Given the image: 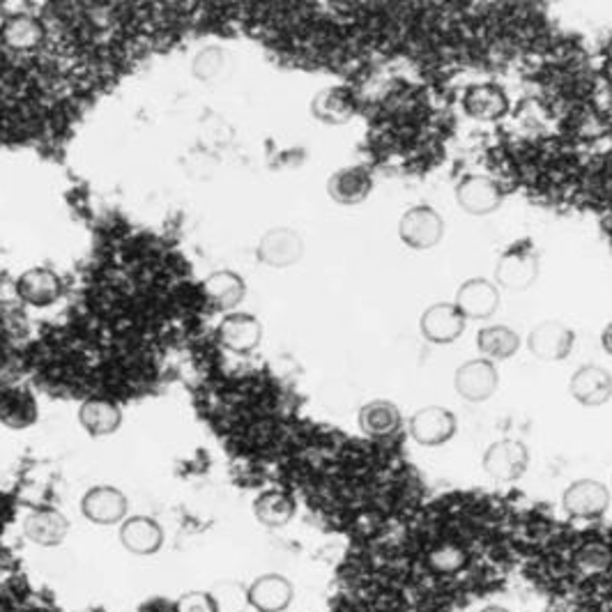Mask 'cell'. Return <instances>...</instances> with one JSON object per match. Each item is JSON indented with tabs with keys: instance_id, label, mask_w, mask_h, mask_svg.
Returning <instances> with one entry per match:
<instances>
[{
	"instance_id": "13",
	"label": "cell",
	"mask_w": 612,
	"mask_h": 612,
	"mask_svg": "<svg viewBox=\"0 0 612 612\" xmlns=\"http://www.w3.org/2000/svg\"><path fill=\"white\" fill-rule=\"evenodd\" d=\"M465 319L463 313L457 309V304L449 302H436L430 304L420 319V332L424 341L433 346H449L461 339L465 332Z\"/></svg>"
},
{
	"instance_id": "20",
	"label": "cell",
	"mask_w": 612,
	"mask_h": 612,
	"mask_svg": "<svg viewBox=\"0 0 612 612\" xmlns=\"http://www.w3.org/2000/svg\"><path fill=\"white\" fill-rule=\"evenodd\" d=\"M203 292L216 311H238L247 298V282L235 270H214L203 279Z\"/></svg>"
},
{
	"instance_id": "19",
	"label": "cell",
	"mask_w": 612,
	"mask_h": 612,
	"mask_svg": "<svg viewBox=\"0 0 612 612\" xmlns=\"http://www.w3.org/2000/svg\"><path fill=\"white\" fill-rule=\"evenodd\" d=\"M292 599L295 587L282 574H263L247 587V603L255 612H284Z\"/></svg>"
},
{
	"instance_id": "4",
	"label": "cell",
	"mask_w": 612,
	"mask_h": 612,
	"mask_svg": "<svg viewBox=\"0 0 612 612\" xmlns=\"http://www.w3.org/2000/svg\"><path fill=\"white\" fill-rule=\"evenodd\" d=\"M459 420L449 408L426 405L410 417V438L420 447H442L457 438Z\"/></svg>"
},
{
	"instance_id": "24",
	"label": "cell",
	"mask_w": 612,
	"mask_h": 612,
	"mask_svg": "<svg viewBox=\"0 0 612 612\" xmlns=\"http://www.w3.org/2000/svg\"><path fill=\"white\" fill-rule=\"evenodd\" d=\"M0 37H3V45L12 51H35L42 47L47 28L33 14H12L8 16L3 26H0Z\"/></svg>"
},
{
	"instance_id": "9",
	"label": "cell",
	"mask_w": 612,
	"mask_h": 612,
	"mask_svg": "<svg viewBox=\"0 0 612 612\" xmlns=\"http://www.w3.org/2000/svg\"><path fill=\"white\" fill-rule=\"evenodd\" d=\"M216 341L228 352L249 354L263 341V323L247 311L224 313L220 327H216Z\"/></svg>"
},
{
	"instance_id": "22",
	"label": "cell",
	"mask_w": 612,
	"mask_h": 612,
	"mask_svg": "<svg viewBox=\"0 0 612 612\" xmlns=\"http://www.w3.org/2000/svg\"><path fill=\"white\" fill-rule=\"evenodd\" d=\"M121 544L127 552L148 558L164 546V529L150 516H127L121 523Z\"/></svg>"
},
{
	"instance_id": "26",
	"label": "cell",
	"mask_w": 612,
	"mask_h": 612,
	"mask_svg": "<svg viewBox=\"0 0 612 612\" xmlns=\"http://www.w3.org/2000/svg\"><path fill=\"white\" fill-rule=\"evenodd\" d=\"M295 513H298V504L284 490H263L253 500V516L267 529L286 527L295 519Z\"/></svg>"
},
{
	"instance_id": "6",
	"label": "cell",
	"mask_w": 612,
	"mask_h": 612,
	"mask_svg": "<svg viewBox=\"0 0 612 612\" xmlns=\"http://www.w3.org/2000/svg\"><path fill=\"white\" fill-rule=\"evenodd\" d=\"M498 387H500L498 366L484 358L467 360L457 369V375H453V389H457L459 397L467 403L490 401Z\"/></svg>"
},
{
	"instance_id": "16",
	"label": "cell",
	"mask_w": 612,
	"mask_h": 612,
	"mask_svg": "<svg viewBox=\"0 0 612 612\" xmlns=\"http://www.w3.org/2000/svg\"><path fill=\"white\" fill-rule=\"evenodd\" d=\"M358 113V100L348 86H327L313 95L311 115L313 121L327 127L348 125Z\"/></svg>"
},
{
	"instance_id": "5",
	"label": "cell",
	"mask_w": 612,
	"mask_h": 612,
	"mask_svg": "<svg viewBox=\"0 0 612 612\" xmlns=\"http://www.w3.org/2000/svg\"><path fill=\"white\" fill-rule=\"evenodd\" d=\"M566 516L578 521H597L610 509V488L597 479H576L562 492Z\"/></svg>"
},
{
	"instance_id": "28",
	"label": "cell",
	"mask_w": 612,
	"mask_h": 612,
	"mask_svg": "<svg viewBox=\"0 0 612 612\" xmlns=\"http://www.w3.org/2000/svg\"><path fill=\"white\" fill-rule=\"evenodd\" d=\"M0 422L22 430L37 422V401L26 389H3L0 391Z\"/></svg>"
},
{
	"instance_id": "35",
	"label": "cell",
	"mask_w": 612,
	"mask_h": 612,
	"mask_svg": "<svg viewBox=\"0 0 612 612\" xmlns=\"http://www.w3.org/2000/svg\"><path fill=\"white\" fill-rule=\"evenodd\" d=\"M608 55H610V58H612V37H610V39H608Z\"/></svg>"
},
{
	"instance_id": "18",
	"label": "cell",
	"mask_w": 612,
	"mask_h": 612,
	"mask_svg": "<svg viewBox=\"0 0 612 612\" xmlns=\"http://www.w3.org/2000/svg\"><path fill=\"white\" fill-rule=\"evenodd\" d=\"M569 394L585 408H601L612 399V375L599 364H583L571 375Z\"/></svg>"
},
{
	"instance_id": "31",
	"label": "cell",
	"mask_w": 612,
	"mask_h": 612,
	"mask_svg": "<svg viewBox=\"0 0 612 612\" xmlns=\"http://www.w3.org/2000/svg\"><path fill=\"white\" fill-rule=\"evenodd\" d=\"M173 612H222V610L212 591L193 589V591H185V595L175 601Z\"/></svg>"
},
{
	"instance_id": "8",
	"label": "cell",
	"mask_w": 612,
	"mask_h": 612,
	"mask_svg": "<svg viewBox=\"0 0 612 612\" xmlns=\"http://www.w3.org/2000/svg\"><path fill=\"white\" fill-rule=\"evenodd\" d=\"M527 348L541 362H564L576 348V332L562 321H544L529 332Z\"/></svg>"
},
{
	"instance_id": "1",
	"label": "cell",
	"mask_w": 612,
	"mask_h": 612,
	"mask_svg": "<svg viewBox=\"0 0 612 612\" xmlns=\"http://www.w3.org/2000/svg\"><path fill=\"white\" fill-rule=\"evenodd\" d=\"M541 274V259L535 247L513 245L496 265V286L509 292H523L537 284Z\"/></svg>"
},
{
	"instance_id": "27",
	"label": "cell",
	"mask_w": 612,
	"mask_h": 612,
	"mask_svg": "<svg viewBox=\"0 0 612 612\" xmlns=\"http://www.w3.org/2000/svg\"><path fill=\"white\" fill-rule=\"evenodd\" d=\"M477 348L488 362H507L521 350V337L507 325H488L477 332Z\"/></svg>"
},
{
	"instance_id": "34",
	"label": "cell",
	"mask_w": 612,
	"mask_h": 612,
	"mask_svg": "<svg viewBox=\"0 0 612 612\" xmlns=\"http://www.w3.org/2000/svg\"><path fill=\"white\" fill-rule=\"evenodd\" d=\"M479 612H511V610L504 608V605H486V608H482Z\"/></svg>"
},
{
	"instance_id": "10",
	"label": "cell",
	"mask_w": 612,
	"mask_h": 612,
	"mask_svg": "<svg viewBox=\"0 0 612 612\" xmlns=\"http://www.w3.org/2000/svg\"><path fill=\"white\" fill-rule=\"evenodd\" d=\"M63 292H65V284L61 279V274L45 265L30 267L18 274L16 279V295L22 298L24 304L35 309L53 307L63 298Z\"/></svg>"
},
{
	"instance_id": "23",
	"label": "cell",
	"mask_w": 612,
	"mask_h": 612,
	"mask_svg": "<svg viewBox=\"0 0 612 612\" xmlns=\"http://www.w3.org/2000/svg\"><path fill=\"white\" fill-rule=\"evenodd\" d=\"M70 535V521L58 509H35L24 519V537L39 548L61 546Z\"/></svg>"
},
{
	"instance_id": "33",
	"label": "cell",
	"mask_w": 612,
	"mask_h": 612,
	"mask_svg": "<svg viewBox=\"0 0 612 612\" xmlns=\"http://www.w3.org/2000/svg\"><path fill=\"white\" fill-rule=\"evenodd\" d=\"M601 346H603V350L612 358V321H610V323L603 327V332H601Z\"/></svg>"
},
{
	"instance_id": "17",
	"label": "cell",
	"mask_w": 612,
	"mask_h": 612,
	"mask_svg": "<svg viewBox=\"0 0 612 612\" xmlns=\"http://www.w3.org/2000/svg\"><path fill=\"white\" fill-rule=\"evenodd\" d=\"M373 187H375V183H373V175L369 168L344 166L329 175L327 196L337 205L354 208V205H362L369 199Z\"/></svg>"
},
{
	"instance_id": "29",
	"label": "cell",
	"mask_w": 612,
	"mask_h": 612,
	"mask_svg": "<svg viewBox=\"0 0 612 612\" xmlns=\"http://www.w3.org/2000/svg\"><path fill=\"white\" fill-rule=\"evenodd\" d=\"M230 67H233L230 53L224 47L210 45L196 53L191 63V74L196 76V82L214 86L224 82V78L230 74Z\"/></svg>"
},
{
	"instance_id": "3",
	"label": "cell",
	"mask_w": 612,
	"mask_h": 612,
	"mask_svg": "<svg viewBox=\"0 0 612 612\" xmlns=\"http://www.w3.org/2000/svg\"><path fill=\"white\" fill-rule=\"evenodd\" d=\"M482 467L492 482L513 484L525 477L529 467V449L525 447V442L513 438L498 440L484 451Z\"/></svg>"
},
{
	"instance_id": "11",
	"label": "cell",
	"mask_w": 612,
	"mask_h": 612,
	"mask_svg": "<svg viewBox=\"0 0 612 612\" xmlns=\"http://www.w3.org/2000/svg\"><path fill=\"white\" fill-rule=\"evenodd\" d=\"M127 511H129V500L125 492L115 486H107V484L95 486L86 490V496L82 498L84 519L100 527L123 523L127 519Z\"/></svg>"
},
{
	"instance_id": "2",
	"label": "cell",
	"mask_w": 612,
	"mask_h": 612,
	"mask_svg": "<svg viewBox=\"0 0 612 612\" xmlns=\"http://www.w3.org/2000/svg\"><path fill=\"white\" fill-rule=\"evenodd\" d=\"M445 230L442 214L430 205H414L399 220V238L412 251L436 249L445 238Z\"/></svg>"
},
{
	"instance_id": "32",
	"label": "cell",
	"mask_w": 612,
	"mask_h": 612,
	"mask_svg": "<svg viewBox=\"0 0 612 612\" xmlns=\"http://www.w3.org/2000/svg\"><path fill=\"white\" fill-rule=\"evenodd\" d=\"M212 595H214L216 603H220L222 612H240L242 605H249L247 603V589H242L240 585H235V583L220 585L212 591Z\"/></svg>"
},
{
	"instance_id": "15",
	"label": "cell",
	"mask_w": 612,
	"mask_h": 612,
	"mask_svg": "<svg viewBox=\"0 0 612 612\" xmlns=\"http://www.w3.org/2000/svg\"><path fill=\"white\" fill-rule=\"evenodd\" d=\"M511 100L498 84H472L463 92V111L477 123H498L507 117Z\"/></svg>"
},
{
	"instance_id": "25",
	"label": "cell",
	"mask_w": 612,
	"mask_h": 612,
	"mask_svg": "<svg viewBox=\"0 0 612 612\" xmlns=\"http://www.w3.org/2000/svg\"><path fill=\"white\" fill-rule=\"evenodd\" d=\"M78 424L90 438H109L123 426V410L107 399H88L78 408Z\"/></svg>"
},
{
	"instance_id": "14",
	"label": "cell",
	"mask_w": 612,
	"mask_h": 612,
	"mask_svg": "<svg viewBox=\"0 0 612 612\" xmlns=\"http://www.w3.org/2000/svg\"><path fill=\"white\" fill-rule=\"evenodd\" d=\"M453 304L463 313L465 321H488L500 309V288L484 276H475V279L461 284Z\"/></svg>"
},
{
	"instance_id": "7",
	"label": "cell",
	"mask_w": 612,
	"mask_h": 612,
	"mask_svg": "<svg viewBox=\"0 0 612 612\" xmlns=\"http://www.w3.org/2000/svg\"><path fill=\"white\" fill-rule=\"evenodd\" d=\"M255 253L265 267L288 270L304 259V238L290 226H276L263 235Z\"/></svg>"
},
{
	"instance_id": "12",
	"label": "cell",
	"mask_w": 612,
	"mask_h": 612,
	"mask_svg": "<svg viewBox=\"0 0 612 612\" xmlns=\"http://www.w3.org/2000/svg\"><path fill=\"white\" fill-rule=\"evenodd\" d=\"M457 203L470 216L496 214L502 203V187L488 175H470L457 187Z\"/></svg>"
},
{
	"instance_id": "30",
	"label": "cell",
	"mask_w": 612,
	"mask_h": 612,
	"mask_svg": "<svg viewBox=\"0 0 612 612\" xmlns=\"http://www.w3.org/2000/svg\"><path fill=\"white\" fill-rule=\"evenodd\" d=\"M576 564L585 574H601L612 564V550L603 541H589L576 550Z\"/></svg>"
},
{
	"instance_id": "21",
	"label": "cell",
	"mask_w": 612,
	"mask_h": 612,
	"mask_svg": "<svg viewBox=\"0 0 612 612\" xmlns=\"http://www.w3.org/2000/svg\"><path fill=\"white\" fill-rule=\"evenodd\" d=\"M358 424L366 438L387 440L401 430L403 414L397 403H391L387 399H373L360 408Z\"/></svg>"
}]
</instances>
